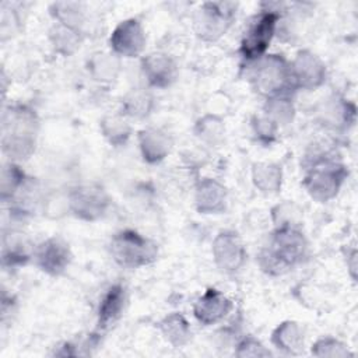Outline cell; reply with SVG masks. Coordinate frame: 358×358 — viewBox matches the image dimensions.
I'll return each mask as SVG.
<instances>
[{
	"label": "cell",
	"instance_id": "3957f363",
	"mask_svg": "<svg viewBox=\"0 0 358 358\" xmlns=\"http://www.w3.org/2000/svg\"><path fill=\"white\" fill-rule=\"evenodd\" d=\"M110 253L120 266L137 268L154 262L158 249L150 239L136 231L126 229L113 236L110 242Z\"/></svg>",
	"mask_w": 358,
	"mask_h": 358
},
{
	"label": "cell",
	"instance_id": "cb8c5ba5",
	"mask_svg": "<svg viewBox=\"0 0 358 358\" xmlns=\"http://www.w3.org/2000/svg\"><path fill=\"white\" fill-rule=\"evenodd\" d=\"M102 130L103 134L109 138L110 143L113 144H120L124 143L126 138L129 137L130 129L127 123L119 117H109L102 122Z\"/></svg>",
	"mask_w": 358,
	"mask_h": 358
},
{
	"label": "cell",
	"instance_id": "83f0119b",
	"mask_svg": "<svg viewBox=\"0 0 358 358\" xmlns=\"http://www.w3.org/2000/svg\"><path fill=\"white\" fill-rule=\"evenodd\" d=\"M91 70L96 80H110L117 71V63L115 59L106 57V55H99L92 60Z\"/></svg>",
	"mask_w": 358,
	"mask_h": 358
},
{
	"label": "cell",
	"instance_id": "7c38bea8",
	"mask_svg": "<svg viewBox=\"0 0 358 358\" xmlns=\"http://www.w3.org/2000/svg\"><path fill=\"white\" fill-rule=\"evenodd\" d=\"M71 260L69 245L59 238H50L42 242L36 250L38 266L52 275L62 274Z\"/></svg>",
	"mask_w": 358,
	"mask_h": 358
},
{
	"label": "cell",
	"instance_id": "4fadbf2b",
	"mask_svg": "<svg viewBox=\"0 0 358 358\" xmlns=\"http://www.w3.org/2000/svg\"><path fill=\"white\" fill-rule=\"evenodd\" d=\"M232 309V302L218 289L208 288L194 303V316L203 324L220 322Z\"/></svg>",
	"mask_w": 358,
	"mask_h": 358
},
{
	"label": "cell",
	"instance_id": "7a4b0ae2",
	"mask_svg": "<svg viewBox=\"0 0 358 358\" xmlns=\"http://www.w3.org/2000/svg\"><path fill=\"white\" fill-rule=\"evenodd\" d=\"M306 249L303 235L294 227H280L268 250L260 256L262 267L271 274H280L295 264Z\"/></svg>",
	"mask_w": 358,
	"mask_h": 358
},
{
	"label": "cell",
	"instance_id": "f546056e",
	"mask_svg": "<svg viewBox=\"0 0 358 358\" xmlns=\"http://www.w3.org/2000/svg\"><path fill=\"white\" fill-rule=\"evenodd\" d=\"M220 120H217L215 117H204L199 126H200V134L207 138L211 136H218L221 133V127H220Z\"/></svg>",
	"mask_w": 358,
	"mask_h": 358
},
{
	"label": "cell",
	"instance_id": "5b68a950",
	"mask_svg": "<svg viewBox=\"0 0 358 358\" xmlns=\"http://www.w3.org/2000/svg\"><path fill=\"white\" fill-rule=\"evenodd\" d=\"M234 15V3H204L194 17L196 32L204 41H215L225 34Z\"/></svg>",
	"mask_w": 358,
	"mask_h": 358
},
{
	"label": "cell",
	"instance_id": "d6986e66",
	"mask_svg": "<svg viewBox=\"0 0 358 358\" xmlns=\"http://www.w3.org/2000/svg\"><path fill=\"white\" fill-rule=\"evenodd\" d=\"M273 343L288 352H298L303 344L302 331L295 322H284L274 330Z\"/></svg>",
	"mask_w": 358,
	"mask_h": 358
},
{
	"label": "cell",
	"instance_id": "4316f807",
	"mask_svg": "<svg viewBox=\"0 0 358 358\" xmlns=\"http://www.w3.org/2000/svg\"><path fill=\"white\" fill-rule=\"evenodd\" d=\"M312 354L317 357H343V355H348L350 352L345 348V345L341 344L338 340L327 337V338L319 340L313 345Z\"/></svg>",
	"mask_w": 358,
	"mask_h": 358
},
{
	"label": "cell",
	"instance_id": "30bf717a",
	"mask_svg": "<svg viewBox=\"0 0 358 358\" xmlns=\"http://www.w3.org/2000/svg\"><path fill=\"white\" fill-rule=\"evenodd\" d=\"M291 77L295 87L312 90L324 81L326 67L317 56L308 50H302L296 55L291 66Z\"/></svg>",
	"mask_w": 358,
	"mask_h": 358
},
{
	"label": "cell",
	"instance_id": "603a6c76",
	"mask_svg": "<svg viewBox=\"0 0 358 358\" xmlns=\"http://www.w3.org/2000/svg\"><path fill=\"white\" fill-rule=\"evenodd\" d=\"M53 43L57 48V50L63 53H71L77 45H78V31L73 29L70 27H66L63 24L57 25L52 34Z\"/></svg>",
	"mask_w": 358,
	"mask_h": 358
},
{
	"label": "cell",
	"instance_id": "484cf974",
	"mask_svg": "<svg viewBox=\"0 0 358 358\" xmlns=\"http://www.w3.org/2000/svg\"><path fill=\"white\" fill-rule=\"evenodd\" d=\"M150 106H151V98L143 92L130 94L124 99V110L130 116H136V117L145 116L150 110Z\"/></svg>",
	"mask_w": 358,
	"mask_h": 358
},
{
	"label": "cell",
	"instance_id": "277c9868",
	"mask_svg": "<svg viewBox=\"0 0 358 358\" xmlns=\"http://www.w3.org/2000/svg\"><path fill=\"white\" fill-rule=\"evenodd\" d=\"M278 18V13L266 10L249 24L241 43V52L246 60L260 59L264 55L274 36Z\"/></svg>",
	"mask_w": 358,
	"mask_h": 358
},
{
	"label": "cell",
	"instance_id": "ba28073f",
	"mask_svg": "<svg viewBox=\"0 0 358 358\" xmlns=\"http://www.w3.org/2000/svg\"><path fill=\"white\" fill-rule=\"evenodd\" d=\"M69 206L77 217L87 221H94L102 217L106 211L109 197L101 186H80L70 193Z\"/></svg>",
	"mask_w": 358,
	"mask_h": 358
},
{
	"label": "cell",
	"instance_id": "e0dca14e",
	"mask_svg": "<svg viewBox=\"0 0 358 358\" xmlns=\"http://www.w3.org/2000/svg\"><path fill=\"white\" fill-rule=\"evenodd\" d=\"M124 305V288L120 284L112 285L103 295L98 309V324L101 329L108 327L122 313Z\"/></svg>",
	"mask_w": 358,
	"mask_h": 358
},
{
	"label": "cell",
	"instance_id": "8992f818",
	"mask_svg": "<svg viewBox=\"0 0 358 358\" xmlns=\"http://www.w3.org/2000/svg\"><path fill=\"white\" fill-rule=\"evenodd\" d=\"M344 166L337 164H324L313 168L305 178V187L308 193L317 201H327L334 197L345 178Z\"/></svg>",
	"mask_w": 358,
	"mask_h": 358
},
{
	"label": "cell",
	"instance_id": "ac0fdd59",
	"mask_svg": "<svg viewBox=\"0 0 358 358\" xmlns=\"http://www.w3.org/2000/svg\"><path fill=\"white\" fill-rule=\"evenodd\" d=\"M159 329L164 337L175 347L185 344L190 336L189 323L180 313H171L169 316H166L159 323Z\"/></svg>",
	"mask_w": 358,
	"mask_h": 358
},
{
	"label": "cell",
	"instance_id": "7402d4cb",
	"mask_svg": "<svg viewBox=\"0 0 358 358\" xmlns=\"http://www.w3.org/2000/svg\"><path fill=\"white\" fill-rule=\"evenodd\" d=\"M53 14L59 20V24L78 31L83 22V13L77 3H56L53 4Z\"/></svg>",
	"mask_w": 358,
	"mask_h": 358
},
{
	"label": "cell",
	"instance_id": "ffe728a7",
	"mask_svg": "<svg viewBox=\"0 0 358 358\" xmlns=\"http://www.w3.org/2000/svg\"><path fill=\"white\" fill-rule=\"evenodd\" d=\"M253 182L262 192H277L281 186L280 166L274 164H256L253 168Z\"/></svg>",
	"mask_w": 358,
	"mask_h": 358
},
{
	"label": "cell",
	"instance_id": "9a60e30c",
	"mask_svg": "<svg viewBox=\"0 0 358 358\" xmlns=\"http://www.w3.org/2000/svg\"><path fill=\"white\" fill-rule=\"evenodd\" d=\"M196 204L200 213H220L225 208V187L213 179H204L196 190Z\"/></svg>",
	"mask_w": 358,
	"mask_h": 358
},
{
	"label": "cell",
	"instance_id": "f1b7e54d",
	"mask_svg": "<svg viewBox=\"0 0 358 358\" xmlns=\"http://www.w3.org/2000/svg\"><path fill=\"white\" fill-rule=\"evenodd\" d=\"M236 355H239V357H267V355H270V351L266 350L257 340L248 337L239 344Z\"/></svg>",
	"mask_w": 358,
	"mask_h": 358
},
{
	"label": "cell",
	"instance_id": "6da1fadb",
	"mask_svg": "<svg viewBox=\"0 0 358 358\" xmlns=\"http://www.w3.org/2000/svg\"><path fill=\"white\" fill-rule=\"evenodd\" d=\"M36 116L25 106L10 108L3 116L1 144L11 158H28L35 148Z\"/></svg>",
	"mask_w": 358,
	"mask_h": 358
},
{
	"label": "cell",
	"instance_id": "5bb4252c",
	"mask_svg": "<svg viewBox=\"0 0 358 358\" xmlns=\"http://www.w3.org/2000/svg\"><path fill=\"white\" fill-rule=\"evenodd\" d=\"M143 71L152 87H168L176 77L175 62L162 53H152L143 59Z\"/></svg>",
	"mask_w": 358,
	"mask_h": 358
},
{
	"label": "cell",
	"instance_id": "9c48e42d",
	"mask_svg": "<svg viewBox=\"0 0 358 358\" xmlns=\"http://www.w3.org/2000/svg\"><path fill=\"white\" fill-rule=\"evenodd\" d=\"M145 45V34L138 20L122 21L110 35V46L115 53L134 57L138 56Z\"/></svg>",
	"mask_w": 358,
	"mask_h": 358
},
{
	"label": "cell",
	"instance_id": "44dd1931",
	"mask_svg": "<svg viewBox=\"0 0 358 358\" xmlns=\"http://www.w3.org/2000/svg\"><path fill=\"white\" fill-rule=\"evenodd\" d=\"M267 117L274 123H287L292 119V103L285 96H271L266 105Z\"/></svg>",
	"mask_w": 358,
	"mask_h": 358
},
{
	"label": "cell",
	"instance_id": "8fae6325",
	"mask_svg": "<svg viewBox=\"0 0 358 358\" xmlns=\"http://www.w3.org/2000/svg\"><path fill=\"white\" fill-rule=\"evenodd\" d=\"M217 266L228 273L236 271L245 260V249L235 232L224 231L217 235L213 245Z\"/></svg>",
	"mask_w": 358,
	"mask_h": 358
},
{
	"label": "cell",
	"instance_id": "d4e9b609",
	"mask_svg": "<svg viewBox=\"0 0 358 358\" xmlns=\"http://www.w3.org/2000/svg\"><path fill=\"white\" fill-rule=\"evenodd\" d=\"M24 182V172L18 169L15 165L4 166L3 176H1V194L3 199L7 196H13V193L22 185Z\"/></svg>",
	"mask_w": 358,
	"mask_h": 358
},
{
	"label": "cell",
	"instance_id": "52a82bcc",
	"mask_svg": "<svg viewBox=\"0 0 358 358\" xmlns=\"http://www.w3.org/2000/svg\"><path fill=\"white\" fill-rule=\"evenodd\" d=\"M255 80L256 88L262 94L277 95L292 83L291 66L281 56L270 55L259 64Z\"/></svg>",
	"mask_w": 358,
	"mask_h": 358
},
{
	"label": "cell",
	"instance_id": "2e32d148",
	"mask_svg": "<svg viewBox=\"0 0 358 358\" xmlns=\"http://www.w3.org/2000/svg\"><path fill=\"white\" fill-rule=\"evenodd\" d=\"M140 148L144 159L158 162L169 152L171 140L166 133L158 129H147L140 133Z\"/></svg>",
	"mask_w": 358,
	"mask_h": 358
}]
</instances>
